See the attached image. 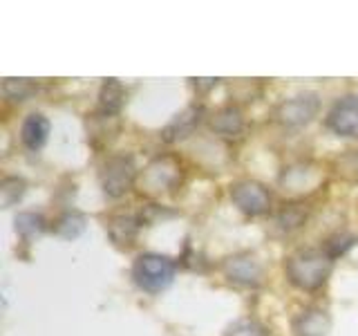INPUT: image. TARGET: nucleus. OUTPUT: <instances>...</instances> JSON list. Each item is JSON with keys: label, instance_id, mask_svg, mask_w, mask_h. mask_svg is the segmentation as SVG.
Returning <instances> with one entry per match:
<instances>
[{"label": "nucleus", "instance_id": "1a4fd4ad", "mask_svg": "<svg viewBox=\"0 0 358 336\" xmlns=\"http://www.w3.org/2000/svg\"><path fill=\"white\" fill-rule=\"evenodd\" d=\"M179 179V166L175 164L173 157H159L143 171V188L150 193H159V190L173 188Z\"/></svg>", "mask_w": 358, "mask_h": 336}, {"label": "nucleus", "instance_id": "6e6552de", "mask_svg": "<svg viewBox=\"0 0 358 336\" xmlns=\"http://www.w3.org/2000/svg\"><path fill=\"white\" fill-rule=\"evenodd\" d=\"M204 115H206L204 106L193 104V106L184 108L179 115H175L171 121H168V126L162 130V139L166 144H177V141L188 139L190 134L195 132V128L199 126V123L204 121Z\"/></svg>", "mask_w": 358, "mask_h": 336}, {"label": "nucleus", "instance_id": "f3484780", "mask_svg": "<svg viewBox=\"0 0 358 336\" xmlns=\"http://www.w3.org/2000/svg\"><path fill=\"white\" fill-rule=\"evenodd\" d=\"M87 227V220L83 213L78 211H65L63 216L54 222V231L65 240H76Z\"/></svg>", "mask_w": 358, "mask_h": 336}, {"label": "nucleus", "instance_id": "dca6fc26", "mask_svg": "<svg viewBox=\"0 0 358 336\" xmlns=\"http://www.w3.org/2000/svg\"><path fill=\"white\" fill-rule=\"evenodd\" d=\"M14 227H16V233L20 235L22 240H34V238H38V235L45 233V229H48V222H45V218L38 216V213L22 211L14 218Z\"/></svg>", "mask_w": 358, "mask_h": 336}, {"label": "nucleus", "instance_id": "39448f33", "mask_svg": "<svg viewBox=\"0 0 358 336\" xmlns=\"http://www.w3.org/2000/svg\"><path fill=\"white\" fill-rule=\"evenodd\" d=\"M231 200L249 218L264 216V213H268V206H271V193H268V188L260 182H253V179H240V182H235L231 186Z\"/></svg>", "mask_w": 358, "mask_h": 336}, {"label": "nucleus", "instance_id": "4468645a", "mask_svg": "<svg viewBox=\"0 0 358 336\" xmlns=\"http://www.w3.org/2000/svg\"><path fill=\"white\" fill-rule=\"evenodd\" d=\"M210 128L220 137H238L244 130V115L238 106H224L210 117Z\"/></svg>", "mask_w": 358, "mask_h": 336}, {"label": "nucleus", "instance_id": "2eb2a0df", "mask_svg": "<svg viewBox=\"0 0 358 336\" xmlns=\"http://www.w3.org/2000/svg\"><path fill=\"white\" fill-rule=\"evenodd\" d=\"M309 218V209L302 204H285L275 213V227L285 233L300 229Z\"/></svg>", "mask_w": 358, "mask_h": 336}, {"label": "nucleus", "instance_id": "9d476101", "mask_svg": "<svg viewBox=\"0 0 358 336\" xmlns=\"http://www.w3.org/2000/svg\"><path fill=\"white\" fill-rule=\"evenodd\" d=\"M329 330L331 318L322 307H307L294 318V336H327Z\"/></svg>", "mask_w": 358, "mask_h": 336}, {"label": "nucleus", "instance_id": "20e7f679", "mask_svg": "<svg viewBox=\"0 0 358 336\" xmlns=\"http://www.w3.org/2000/svg\"><path fill=\"white\" fill-rule=\"evenodd\" d=\"M320 110V97L316 92H302L280 101L273 108V121L285 128H302L316 119Z\"/></svg>", "mask_w": 358, "mask_h": 336}, {"label": "nucleus", "instance_id": "aec40b11", "mask_svg": "<svg viewBox=\"0 0 358 336\" xmlns=\"http://www.w3.org/2000/svg\"><path fill=\"white\" fill-rule=\"evenodd\" d=\"M356 242H358V238L352 233H336V235H331V238L324 240L322 249L327 251V255L331 258V260H336L338 255H345L347 251H350Z\"/></svg>", "mask_w": 358, "mask_h": 336}, {"label": "nucleus", "instance_id": "7ed1b4c3", "mask_svg": "<svg viewBox=\"0 0 358 336\" xmlns=\"http://www.w3.org/2000/svg\"><path fill=\"white\" fill-rule=\"evenodd\" d=\"M137 179V166L130 155H112L101 166L99 182L108 197H123Z\"/></svg>", "mask_w": 358, "mask_h": 336}, {"label": "nucleus", "instance_id": "4be33fe9", "mask_svg": "<svg viewBox=\"0 0 358 336\" xmlns=\"http://www.w3.org/2000/svg\"><path fill=\"white\" fill-rule=\"evenodd\" d=\"M217 81L220 78H197V88H204V90H208V88H215L217 85Z\"/></svg>", "mask_w": 358, "mask_h": 336}, {"label": "nucleus", "instance_id": "ddd939ff", "mask_svg": "<svg viewBox=\"0 0 358 336\" xmlns=\"http://www.w3.org/2000/svg\"><path fill=\"white\" fill-rule=\"evenodd\" d=\"M123 104H126V88L119 78H106L99 90V115L101 117H117Z\"/></svg>", "mask_w": 358, "mask_h": 336}, {"label": "nucleus", "instance_id": "f257e3e1", "mask_svg": "<svg viewBox=\"0 0 358 336\" xmlns=\"http://www.w3.org/2000/svg\"><path fill=\"white\" fill-rule=\"evenodd\" d=\"M334 269V260L322 249H298L285 260V274L289 283L302 291L320 289Z\"/></svg>", "mask_w": 358, "mask_h": 336}, {"label": "nucleus", "instance_id": "423d86ee", "mask_svg": "<svg viewBox=\"0 0 358 336\" xmlns=\"http://www.w3.org/2000/svg\"><path fill=\"white\" fill-rule=\"evenodd\" d=\"M222 274L240 287H260L264 280V269L253 253H233L224 258Z\"/></svg>", "mask_w": 358, "mask_h": 336}, {"label": "nucleus", "instance_id": "f03ea898", "mask_svg": "<svg viewBox=\"0 0 358 336\" xmlns=\"http://www.w3.org/2000/svg\"><path fill=\"white\" fill-rule=\"evenodd\" d=\"M177 262L162 253H139L132 262V280L148 294H159L173 285Z\"/></svg>", "mask_w": 358, "mask_h": 336}, {"label": "nucleus", "instance_id": "412c9836", "mask_svg": "<svg viewBox=\"0 0 358 336\" xmlns=\"http://www.w3.org/2000/svg\"><path fill=\"white\" fill-rule=\"evenodd\" d=\"M224 336H268V330L255 318H240L229 325Z\"/></svg>", "mask_w": 358, "mask_h": 336}, {"label": "nucleus", "instance_id": "6ab92c4d", "mask_svg": "<svg viewBox=\"0 0 358 336\" xmlns=\"http://www.w3.org/2000/svg\"><path fill=\"white\" fill-rule=\"evenodd\" d=\"M34 92H36V85L29 78H5L3 81V94L9 101H25Z\"/></svg>", "mask_w": 358, "mask_h": 336}, {"label": "nucleus", "instance_id": "9b49d317", "mask_svg": "<svg viewBox=\"0 0 358 336\" xmlns=\"http://www.w3.org/2000/svg\"><path fill=\"white\" fill-rule=\"evenodd\" d=\"M50 137V121L41 112H31L22 119L20 126V141L27 150H41Z\"/></svg>", "mask_w": 358, "mask_h": 336}, {"label": "nucleus", "instance_id": "0eeeda50", "mask_svg": "<svg viewBox=\"0 0 358 336\" xmlns=\"http://www.w3.org/2000/svg\"><path fill=\"white\" fill-rule=\"evenodd\" d=\"M324 126L341 137H358V94H347L329 108Z\"/></svg>", "mask_w": 358, "mask_h": 336}, {"label": "nucleus", "instance_id": "f8f14e48", "mask_svg": "<svg viewBox=\"0 0 358 336\" xmlns=\"http://www.w3.org/2000/svg\"><path fill=\"white\" fill-rule=\"evenodd\" d=\"M139 229H141V218L137 216H126V213H121V216H115L110 222H108V235L110 240L115 242L121 249H128V246L134 244L139 235Z\"/></svg>", "mask_w": 358, "mask_h": 336}, {"label": "nucleus", "instance_id": "a211bd4d", "mask_svg": "<svg viewBox=\"0 0 358 336\" xmlns=\"http://www.w3.org/2000/svg\"><path fill=\"white\" fill-rule=\"evenodd\" d=\"M25 193H27V182L22 177L16 175L3 177V182H0V206L11 209L14 204H18Z\"/></svg>", "mask_w": 358, "mask_h": 336}]
</instances>
